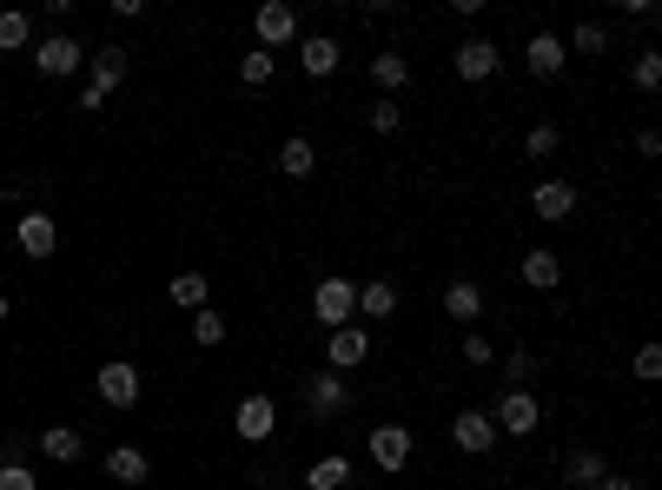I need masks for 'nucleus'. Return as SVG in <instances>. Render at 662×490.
Returning a JSON list of instances; mask_svg holds the SVG:
<instances>
[{
	"mask_svg": "<svg viewBox=\"0 0 662 490\" xmlns=\"http://www.w3.org/2000/svg\"><path fill=\"white\" fill-rule=\"evenodd\" d=\"M298 404H305L311 425H339V418H352L358 391H352V378H339V371H305V378H298Z\"/></svg>",
	"mask_w": 662,
	"mask_h": 490,
	"instance_id": "obj_1",
	"label": "nucleus"
},
{
	"mask_svg": "<svg viewBox=\"0 0 662 490\" xmlns=\"http://www.w3.org/2000/svg\"><path fill=\"white\" fill-rule=\"evenodd\" d=\"M272 431H279V397L272 391H245L232 404V438L238 444H272Z\"/></svg>",
	"mask_w": 662,
	"mask_h": 490,
	"instance_id": "obj_2",
	"label": "nucleus"
},
{
	"mask_svg": "<svg viewBox=\"0 0 662 490\" xmlns=\"http://www.w3.org/2000/svg\"><path fill=\"white\" fill-rule=\"evenodd\" d=\"M311 318L324 324V332H339V324H358V285L339 279V272L318 279V285H311Z\"/></svg>",
	"mask_w": 662,
	"mask_h": 490,
	"instance_id": "obj_3",
	"label": "nucleus"
},
{
	"mask_svg": "<svg viewBox=\"0 0 662 490\" xmlns=\"http://www.w3.org/2000/svg\"><path fill=\"white\" fill-rule=\"evenodd\" d=\"M490 425H497V438H537V431H543L537 391H504V397L490 404Z\"/></svg>",
	"mask_w": 662,
	"mask_h": 490,
	"instance_id": "obj_4",
	"label": "nucleus"
},
{
	"mask_svg": "<svg viewBox=\"0 0 662 490\" xmlns=\"http://www.w3.org/2000/svg\"><path fill=\"white\" fill-rule=\"evenodd\" d=\"M365 365H371V332H365V324H339V332H324V371L352 378Z\"/></svg>",
	"mask_w": 662,
	"mask_h": 490,
	"instance_id": "obj_5",
	"label": "nucleus"
},
{
	"mask_svg": "<svg viewBox=\"0 0 662 490\" xmlns=\"http://www.w3.org/2000/svg\"><path fill=\"white\" fill-rule=\"evenodd\" d=\"M94 391H100V404H113V412H133V404H139V391H146V378H139V365L107 358V365L94 371Z\"/></svg>",
	"mask_w": 662,
	"mask_h": 490,
	"instance_id": "obj_6",
	"label": "nucleus"
},
{
	"mask_svg": "<svg viewBox=\"0 0 662 490\" xmlns=\"http://www.w3.org/2000/svg\"><path fill=\"white\" fill-rule=\"evenodd\" d=\"M365 451H371V464H378L384 477H397V470L410 464V451H418V431H410V425H371Z\"/></svg>",
	"mask_w": 662,
	"mask_h": 490,
	"instance_id": "obj_7",
	"label": "nucleus"
},
{
	"mask_svg": "<svg viewBox=\"0 0 662 490\" xmlns=\"http://www.w3.org/2000/svg\"><path fill=\"white\" fill-rule=\"evenodd\" d=\"M14 245H21L34 266H47V259L60 253V225H53V212H40V206L21 212V219H14Z\"/></svg>",
	"mask_w": 662,
	"mask_h": 490,
	"instance_id": "obj_8",
	"label": "nucleus"
},
{
	"mask_svg": "<svg viewBox=\"0 0 662 490\" xmlns=\"http://www.w3.org/2000/svg\"><path fill=\"white\" fill-rule=\"evenodd\" d=\"M451 66H457V79L483 87V79H497V66H504V47H497V40H483V34H470V40L451 53Z\"/></svg>",
	"mask_w": 662,
	"mask_h": 490,
	"instance_id": "obj_9",
	"label": "nucleus"
},
{
	"mask_svg": "<svg viewBox=\"0 0 662 490\" xmlns=\"http://www.w3.org/2000/svg\"><path fill=\"white\" fill-rule=\"evenodd\" d=\"M253 40H259L266 53L292 47V40H298V8H285V0H266V8L253 14Z\"/></svg>",
	"mask_w": 662,
	"mask_h": 490,
	"instance_id": "obj_10",
	"label": "nucleus"
},
{
	"mask_svg": "<svg viewBox=\"0 0 662 490\" xmlns=\"http://www.w3.org/2000/svg\"><path fill=\"white\" fill-rule=\"evenodd\" d=\"M79 60H87V47H79L73 34H40V47H34V73H47V79L79 73Z\"/></svg>",
	"mask_w": 662,
	"mask_h": 490,
	"instance_id": "obj_11",
	"label": "nucleus"
},
{
	"mask_svg": "<svg viewBox=\"0 0 662 490\" xmlns=\"http://www.w3.org/2000/svg\"><path fill=\"white\" fill-rule=\"evenodd\" d=\"M451 444H457L464 457H490V451H497V425H490V412L464 404V412L451 418Z\"/></svg>",
	"mask_w": 662,
	"mask_h": 490,
	"instance_id": "obj_12",
	"label": "nucleus"
},
{
	"mask_svg": "<svg viewBox=\"0 0 662 490\" xmlns=\"http://www.w3.org/2000/svg\"><path fill=\"white\" fill-rule=\"evenodd\" d=\"M524 66H530L537 79H556V73L569 66V47H563V34L537 27V34H530V47H524Z\"/></svg>",
	"mask_w": 662,
	"mask_h": 490,
	"instance_id": "obj_13",
	"label": "nucleus"
},
{
	"mask_svg": "<svg viewBox=\"0 0 662 490\" xmlns=\"http://www.w3.org/2000/svg\"><path fill=\"white\" fill-rule=\"evenodd\" d=\"M603 477H610V457H603L597 444H576V451L563 457V483H569V490H597Z\"/></svg>",
	"mask_w": 662,
	"mask_h": 490,
	"instance_id": "obj_14",
	"label": "nucleus"
},
{
	"mask_svg": "<svg viewBox=\"0 0 662 490\" xmlns=\"http://www.w3.org/2000/svg\"><path fill=\"white\" fill-rule=\"evenodd\" d=\"M530 212L550 219V225H563V219L576 212V186H569V180H537V186H530Z\"/></svg>",
	"mask_w": 662,
	"mask_h": 490,
	"instance_id": "obj_15",
	"label": "nucleus"
},
{
	"mask_svg": "<svg viewBox=\"0 0 662 490\" xmlns=\"http://www.w3.org/2000/svg\"><path fill=\"white\" fill-rule=\"evenodd\" d=\"M339 60H345V47L331 40V34H305V40H298V66H305V79H331V73H339Z\"/></svg>",
	"mask_w": 662,
	"mask_h": 490,
	"instance_id": "obj_16",
	"label": "nucleus"
},
{
	"mask_svg": "<svg viewBox=\"0 0 662 490\" xmlns=\"http://www.w3.org/2000/svg\"><path fill=\"white\" fill-rule=\"evenodd\" d=\"M517 272H524L530 292H556V285H563V259L550 253V245H530V253L517 259Z\"/></svg>",
	"mask_w": 662,
	"mask_h": 490,
	"instance_id": "obj_17",
	"label": "nucleus"
},
{
	"mask_svg": "<svg viewBox=\"0 0 662 490\" xmlns=\"http://www.w3.org/2000/svg\"><path fill=\"white\" fill-rule=\"evenodd\" d=\"M40 457L47 464H79L87 457V438H79L73 425H40Z\"/></svg>",
	"mask_w": 662,
	"mask_h": 490,
	"instance_id": "obj_18",
	"label": "nucleus"
},
{
	"mask_svg": "<svg viewBox=\"0 0 662 490\" xmlns=\"http://www.w3.org/2000/svg\"><path fill=\"white\" fill-rule=\"evenodd\" d=\"M444 318H457L464 332H470V318H483V285L477 279H451L444 285Z\"/></svg>",
	"mask_w": 662,
	"mask_h": 490,
	"instance_id": "obj_19",
	"label": "nucleus"
},
{
	"mask_svg": "<svg viewBox=\"0 0 662 490\" xmlns=\"http://www.w3.org/2000/svg\"><path fill=\"white\" fill-rule=\"evenodd\" d=\"M126 66H133V60H126V47H100V53H94V79H87V94H100V100H107V94L120 87V79H126Z\"/></svg>",
	"mask_w": 662,
	"mask_h": 490,
	"instance_id": "obj_20",
	"label": "nucleus"
},
{
	"mask_svg": "<svg viewBox=\"0 0 662 490\" xmlns=\"http://www.w3.org/2000/svg\"><path fill=\"white\" fill-rule=\"evenodd\" d=\"M279 173H285V180H311V173H318V146H311L305 133H292V139L279 146Z\"/></svg>",
	"mask_w": 662,
	"mask_h": 490,
	"instance_id": "obj_21",
	"label": "nucleus"
},
{
	"mask_svg": "<svg viewBox=\"0 0 662 490\" xmlns=\"http://www.w3.org/2000/svg\"><path fill=\"white\" fill-rule=\"evenodd\" d=\"M107 477H113V483H146L152 464H146L139 444H113V451H107Z\"/></svg>",
	"mask_w": 662,
	"mask_h": 490,
	"instance_id": "obj_22",
	"label": "nucleus"
},
{
	"mask_svg": "<svg viewBox=\"0 0 662 490\" xmlns=\"http://www.w3.org/2000/svg\"><path fill=\"white\" fill-rule=\"evenodd\" d=\"M352 483V457L345 451H324L311 470H305V490H345Z\"/></svg>",
	"mask_w": 662,
	"mask_h": 490,
	"instance_id": "obj_23",
	"label": "nucleus"
},
{
	"mask_svg": "<svg viewBox=\"0 0 662 490\" xmlns=\"http://www.w3.org/2000/svg\"><path fill=\"white\" fill-rule=\"evenodd\" d=\"M397 311V285L391 279H365L358 285V318H391Z\"/></svg>",
	"mask_w": 662,
	"mask_h": 490,
	"instance_id": "obj_24",
	"label": "nucleus"
},
{
	"mask_svg": "<svg viewBox=\"0 0 662 490\" xmlns=\"http://www.w3.org/2000/svg\"><path fill=\"white\" fill-rule=\"evenodd\" d=\"M371 79H378V94L391 100V94L410 87V60H404V53H378V60H371Z\"/></svg>",
	"mask_w": 662,
	"mask_h": 490,
	"instance_id": "obj_25",
	"label": "nucleus"
},
{
	"mask_svg": "<svg viewBox=\"0 0 662 490\" xmlns=\"http://www.w3.org/2000/svg\"><path fill=\"white\" fill-rule=\"evenodd\" d=\"M238 79H245V87H272V79H279V53H266V47L238 53Z\"/></svg>",
	"mask_w": 662,
	"mask_h": 490,
	"instance_id": "obj_26",
	"label": "nucleus"
},
{
	"mask_svg": "<svg viewBox=\"0 0 662 490\" xmlns=\"http://www.w3.org/2000/svg\"><path fill=\"white\" fill-rule=\"evenodd\" d=\"M556 152H563V126L537 120V126L524 133V159H556Z\"/></svg>",
	"mask_w": 662,
	"mask_h": 490,
	"instance_id": "obj_27",
	"label": "nucleus"
},
{
	"mask_svg": "<svg viewBox=\"0 0 662 490\" xmlns=\"http://www.w3.org/2000/svg\"><path fill=\"white\" fill-rule=\"evenodd\" d=\"M206 298H212L206 272H180V279H173V305H180V311H206Z\"/></svg>",
	"mask_w": 662,
	"mask_h": 490,
	"instance_id": "obj_28",
	"label": "nucleus"
},
{
	"mask_svg": "<svg viewBox=\"0 0 662 490\" xmlns=\"http://www.w3.org/2000/svg\"><path fill=\"white\" fill-rule=\"evenodd\" d=\"M21 47H34V21L21 8H8L0 14V53H21Z\"/></svg>",
	"mask_w": 662,
	"mask_h": 490,
	"instance_id": "obj_29",
	"label": "nucleus"
},
{
	"mask_svg": "<svg viewBox=\"0 0 662 490\" xmlns=\"http://www.w3.org/2000/svg\"><path fill=\"white\" fill-rule=\"evenodd\" d=\"M193 345H199V352H219V345H225V318H219L212 305L193 311Z\"/></svg>",
	"mask_w": 662,
	"mask_h": 490,
	"instance_id": "obj_30",
	"label": "nucleus"
},
{
	"mask_svg": "<svg viewBox=\"0 0 662 490\" xmlns=\"http://www.w3.org/2000/svg\"><path fill=\"white\" fill-rule=\"evenodd\" d=\"M629 79H636V94H655V87H662V53L642 47V53L629 60Z\"/></svg>",
	"mask_w": 662,
	"mask_h": 490,
	"instance_id": "obj_31",
	"label": "nucleus"
},
{
	"mask_svg": "<svg viewBox=\"0 0 662 490\" xmlns=\"http://www.w3.org/2000/svg\"><path fill=\"white\" fill-rule=\"evenodd\" d=\"M569 47L584 53V60H597V53H610V27H603V21H584V27L569 34Z\"/></svg>",
	"mask_w": 662,
	"mask_h": 490,
	"instance_id": "obj_32",
	"label": "nucleus"
},
{
	"mask_svg": "<svg viewBox=\"0 0 662 490\" xmlns=\"http://www.w3.org/2000/svg\"><path fill=\"white\" fill-rule=\"evenodd\" d=\"M504 371H511V384H504V391H530V378H537V358H530V352L517 345V352L504 358Z\"/></svg>",
	"mask_w": 662,
	"mask_h": 490,
	"instance_id": "obj_33",
	"label": "nucleus"
},
{
	"mask_svg": "<svg viewBox=\"0 0 662 490\" xmlns=\"http://www.w3.org/2000/svg\"><path fill=\"white\" fill-rule=\"evenodd\" d=\"M464 365H477V371H483V365H497V345H490V339L477 332V324L464 332Z\"/></svg>",
	"mask_w": 662,
	"mask_h": 490,
	"instance_id": "obj_34",
	"label": "nucleus"
},
{
	"mask_svg": "<svg viewBox=\"0 0 662 490\" xmlns=\"http://www.w3.org/2000/svg\"><path fill=\"white\" fill-rule=\"evenodd\" d=\"M629 378H636V384H655V378H662V345H642L636 365H629Z\"/></svg>",
	"mask_w": 662,
	"mask_h": 490,
	"instance_id": "obj_35",
	"label": "nucleus"
},
{
	"mask_svg": "<svg viewBox=\"0 0 662 490\" xmlns=\"http://www.w3.org/2000/svg\"><path fill=\"white\" fill-rule=\"evenodd\" d=\"M0 490H40V470H27V464H0Z\"/></svg>",
	"mask_w": 662,
	"mask_h": 490,
	"instance_id": "obj_36",
	"label": "nucleus"
},
{
	"mask_svg": "<svg viewBox=\"0 0 662 490\" xmlns=\"http://www.w3.org/2000/svg\"><path fill=\"white\" fill-rule=\"evenodd\" d=\"M397 126H404V107L397 100H378L371 107V133H397Z\"/></svg>",
	"mask_w": 662,
	"mask_h": 490,
	"instance_id": "obj_37",
	"label": "nucleus"
},
{
	"mask_svg": "<svg viewBox=\"0 0 662 490\" xmlns=\"http://www.w3.org/2000/svg\"><path fill=\"white\" fill-rule=\"evenodd\" d=\"M636 152H642V159H655V152H662V133H655V126H642V133H636Z\"/></svg>",
	"mask_w": 662,
	"mask_h": 490,
	"instance_id": "obj_38",
	"label": "nucleus"
},
{
	"mask_svg": "<svg viewBox=\"0 0 662 490\" xmlns=\"http://www.w3.org/2000/svg\"><path fill=\"white\" fill-rule=\"evenodd\" d=\"M597 490H636V477H623V470H610V477H603Z\"/></svg>",
	"mask_w": 662,
	"mask_h": 490,
	"instance_id": "obj_39",
	"label": "nucleus"
},
{
	"mask_svg": "<svg viewBox=\"0 0 662 490\" xmlns=\"http://www.w3.org/2000/svg\"><path fill=\"white\" fill-rule=\"evenodd\" d=\"M8 311H14V298H8V292H0V318H8Z\"/></svg>",
	"mask_w": 662,
	"mask_h": 490,
	"instance_id": "obj_40",
	"label": "nucleus"
},
{
	"mask_svg": "<svg viewBox=\"0 0 662 490\" xmlns=\"http://www.w3.org/2000/svg\"><path fill=\"white\" fill-rule=\"evenodd\" d=\"M0 113H8V100H0Z\"/></svg>",
	"mask_w": 662,
	"mask_h": 490,
	"instance_id": "obj_41",
	"label": "nucleus"
}]
</instances>
